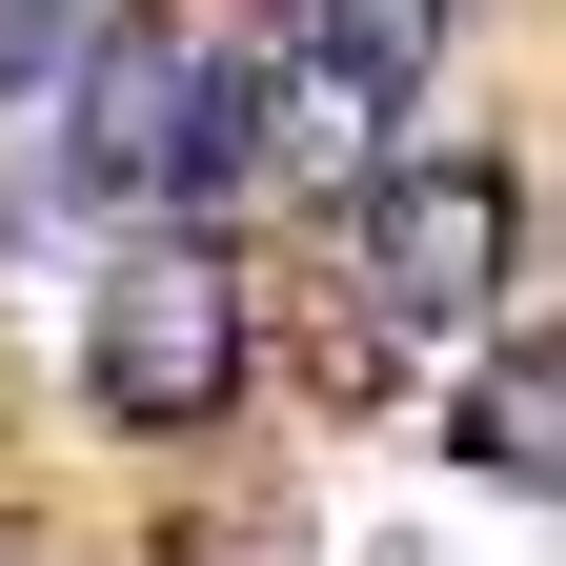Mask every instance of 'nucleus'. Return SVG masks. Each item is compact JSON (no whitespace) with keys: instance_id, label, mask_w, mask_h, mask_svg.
Masks as SVG:
<instances>
[{"instance_id":"f257e3e1","label":"nucleus","mask_w":566,"mask_h":566,"mask_svg":"<svg viewBox=\"0 0 566 566\" xmlns=\"http://www.w3.org/2000/svg\"><path fill=\"white\" fill-rule=\"evenodd\" d=\"M82 385H102V424H163V446H182V424H223L243 405V263L223 243H122L102 263V304H82Z\"/></svg>"},{"instance_id":"f03ea898","label":"nucleus","mask_w":566,"mask_h":566,"mask_svg":"<svg viewBox=\"0 0 566 566\" xmlns=\"http://www.w3.org/2000/svg\"><path fill=\"white\" fill-rule=\"evenodd\" d=\"M344 243H365V304H405L424 344L506 304L526 263V163H365L344 182Z\"/></svg>"},{"instance_id":"7ed1b4c3","label":"nucleus","mask_w":566,"mask_h":566,"mask_svg":"<svg viewBox=\"0 0 566 566\" xmlns=\"http://www.w3.org/2000/svg\"><path fill=\"white\" fill-rule=\"evenodd\" d=\"M283 41L344 61V82H385V102H424V82H446V41H465V0H283Z\"/></svg>"},{"instance_id":"20e7f679","label":"nucleus","mask_w":566,"mask_h":566,"mask_svg":"<svg viewBox=\"0 0 566 566\" xmlns=\"http://www.w3.org/2000/svg\"><path fill=\"white\" fill-rule=\"evenodd\" d=\"M446 424H465V465H485V485H546V344H485Z\"/></svg>"},{"instance_id":"39448f33","label":"nucleus","mask_w":566,"mask_h":566,"mask_svg":"<svg viewBox=\"0 0 566 566\" xmlns=\"http://www.w3.org/2000/svg\"><path fill=\"white\" fill-rule=\"evenodd\" d=\"M82 61V0H0V82H61Z\"/></svg>"}]
</instances>
